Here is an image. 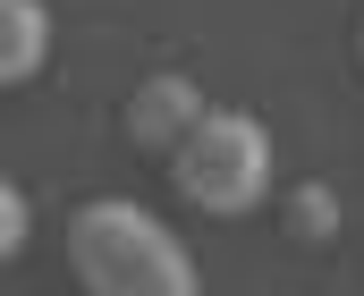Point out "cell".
Masks as SVG:
<instances>
[{
  "mask_svg": "<svg viewBox=\"0 0 364 296\" xmlns=\"http://www.w3.org/2000/svg\"><path fill=\"white\" fill-rule=\"evenodd\" d=\"M178 170V195L212 220H237L272 195V127L246 119V110H203V127L170 153Z\"/></svg>",
  "mask_w": 364,
  "mask_h": 296,
  "instance_id": "2",
  "label": "cell"
},
{
  "mask_svg": "<svg viewBox=\"0 0 364 296\" xmlns=\"http://www.w3.org/2000/svg\"><path fill=\"white\" fill-rule=\"evenodd\" d=\"M288 229H296L305 246H331V237H339V195H331V187H305V195L288 203Z\"/></svg>",
  "mask_w": 364,
  "mask_h": 296,
  "instance_id": "5",
  "label": "cell"
},
{
  "mask_svg": "<svg viewBox=\"0 0 364 296\" xmlns=\"http://www.w3.org/2000/svg\"><path fill=\"white\" fill-rule=\"evenodd\" d=\"M51 60V9L43 0H0V85H26Z\"/></svg>",
  "mask_w": 364,
  "mask_h": 296,
  "instance_id": "4",
  "label": "cell"
},
{
  "mask_svg": "<svg viewBox=\"0 0 364 296\" xmlns=\"http://www.w3.org/2000/svg\"><path fill=\"white\" fill-rule=\"evenodd\" d=\"M356 60H364V17H356Z\"/></svg>",
  "mask_w": 364,
  "mask_h": 296,
  "instance_id": "7",
  "label": "cell"
},
{
  "mask_svg": "<svg viewBox=\"0 0 364 296\" xmlns=\"http://www.w3.org/2000/svg\"><path fill=\"white\" fill-rule=\"evenodd\" d=\"M26 246V187H0V254Z\"/></svg>",
  "mask_w": 364,
  "mask_h": 296,
  "instance_id": "6",
  "label": "cell"
},
{
  "mask_svg": "<svg viewBox=\"0 0 364 296\" xmlns=\"http://www.w3.org/2000/svg\"><path fill=\"white\" fill-rule=\"evenodd\" d=\"M203 85L195 77H144L136 94H127V136L144 144V153H178L186 136L203 127Z\"/></svg>",
  "mask_w": 364,
  "mask_h": 296,
  "instance_id": "3",
  "label": "cell"
},
{
  "mask_svg": "<svg viewBox=\"0 0 364 296\" xmlns=\"http://www.w3.org/2000/svg\"><path fill=\"white\" fill-rule=\"evenodd\" d=\"M68 271L93 296H195L186 246L144 212V203H85L68 220Z\"/></svg>",
  "mask_w": 364,
  "mask_h": 296,
  "instance_id": "1",
  "label": "cell"
}]
</instances>
